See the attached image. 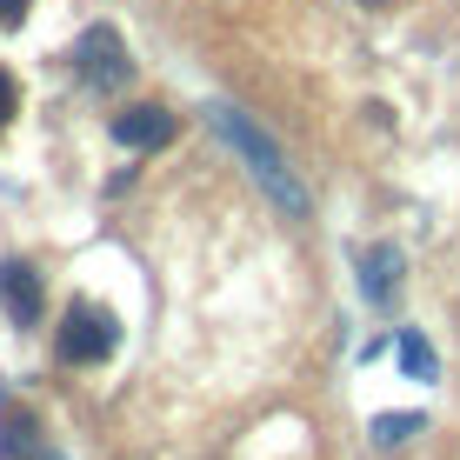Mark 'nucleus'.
Instances as JSON below:
<instances>
[{
    "instance_id": "f257e3e1",
    "label": "nucleus",
    "mask_w": 460,
    "mask_h": 460,
    "mask_svg": "<svg viewBox=\"0 0 460 460\" xmlns=\"http://www.w3.org/2000/svg\"><path fill=\"white\" fill-rule=\"evenodd\" d=\"M214 127L234 140V154L247 161V173L280 200V208H288V214H307V187H300V173L288 167V154L274 147V134H261V127H253L241 107H214Z\"/></svg>"
},
{
    "instance_id": "f03ea898",
    "label": "nucleus",
    "mask_w": 460,
    "mask_h": 460,
    "mask_svg": "<svg viewBox=\"0 0 460 460\" xmlns=\"http://www.w3.org/2000/svg\"><path fill=\"white\" fill-rule=\"evenodd\" d=\"M54 347H60V360H67V367H101V360L120 347V321H114L107 307H93V300H74Z\"/></svg>"
},
{
    "instance_id": "7ed1b4c3",
    "label": "nucleus",
    "mask_w": 460,
    "mask_h": 460,
    "mask_svg": "<svg viewBox=\"0 0 460 460\" xmlns=\"http://www.w3.org/2000/svg\"><path fill=\"white\" fill-rule=\"evenodd\" d=\"M74 60H81V74H87L93 87H120L127 74H134V60L120 54V34H114V27H87L81 47H74Z\"/></svg>"
},
{
    "instance_id": "20e7f679",
    "label": "nucleus",
    "mask_w": 460,
    "mask_h": 460,
    "mask_svg": "<svg viewBox=\"0 0 460 460\" xmlns=\"http://www.w3.org/2000/svg\"><path fill=\"white\" fill-rule=\"evenodd\" d=\"M401 247L394 241H380V247H367L360 253V294H367V307H394L401 300Z\"/></svg>"
},
{
    "instance_id": "39448f33",
    "label": "nucleus",
    "mask_w": 460,
    "mask_h": 460,
    "mask_svg": "<svg viewBox=\"0 0 460 460\" xmlns=\"http://www.w3.org/2000/svg\"><path fill=\"white\" fill-rule=\"evenodd\" d=\"M181 134V120L167 114V107H127V114H114V140L120 147H167V140Z\"/></svg>"
},
{
    "instance_id": "423d86ee",
    "label": "nucleus",
    "mask_w": 460,
    "mask_h": 460,
    "mask_svg": "<svg viewBox=\"0 0 460 460\" xmlns=\"http://www.w3.org/2000/svg\"><path fill=\"white\" fill-rule=\"evenodd\" d=\"M0 307H7L13 327H34L40 321V280H34V267H27V261L0 267Z\"/></svg>"
},
{
    "instance_id": "0eeeda50",
    "label": "nucleus",
    "mask_w": 460,
    "mask_h": 460,
    "mask_svg": "<svg viewBox=\"0 0 460 460\" xmlns=\"http://www.w3.org/2000/svg\"><path fill=\"white\" fill-rule=\"evenodd\" d=\"M394 354H401L407 380H440V354L427 347V334H420V327H401V334H394Z\"/></svg>"
},
{
    "instance_id": "6e6552de",
    "label": "nucleus",
    "mask_w": 460,
    "mask_h": 460,
    "mask_svg": "<svg viewBox=\"0 0 460 460\" xmlns=\"http://www.w3.org/2000/svg\"><path fill=\"white\" fill-rule=\"evenodd\" d=\"M40 427H34V414H27V407H7V414H0V454L7 460H34L40 454Z\"/></svg>"
},
{
    "instance_id": "1a4fd4ad",
    "label": "nucleus",
    "mask_w": 460,
    "mask_h": 460,
    "mask_svg": "<svg viewBox=\"0 0 460 460\" xmlns=\"http://www.w3.org/2000/svg\"><path fill=\"white\" fill-rule=\"evenodd\" d=\"M420 427H427L420 414H374V447H407Z\"/></svg>"
},
{
    "instance_id": "9d476101",
    "label": "nucleus",
    "mask_w": 460,
    "mask_h": 460,
    "mask_svg": "<svg viewBox=\"0 0 460 460\" xmlns=\"http://www.w3.org/2000/svg\"><path fill=\"white\" fill-rule=\"evenodd\" d=\"M27 21V0H0V27H21Z\"/></svg>"
},
{
    "instance_id": "9b49d317",
    "label": "nucleus",
    "mask_w": 460,
    "mask_h": 460,
    "mask_svg": "<svg viewBox=\"0 0 460 460\" xmlns=\"http://www.w3.org/2000/svg\"><path fill=\"white\" fill-rule=\"evenodd\" d=\"M7 107H13V87H7V81H0V120H7Z\"/></svg>"
},
{
    "instance_id": "f8f14e48",
    "label": "nucleus",
    "mask_w": 460,
    "mask_h": 460,
    "mask_svg": "<svg viewBox=\"0 0 460 460\" xmlns=\"http://www.w3.org/2000/svg\"><path fill=\"white\" fill-rule=\"evenodd\" d=\"M360 7H387V0H360Z\"/></svg>"
},
{
    "instance_id": "ddd939ff",
    "label": "nucleus",
    "mask_w": 460,
    "mask_h": 460,
    "mask_svg": "<svg viewBox=\"0 0 460 460\" xmlns=\"http://www.w3.org/2000/svg\"><path fill=\"white\" fill-rule=\"evenodd\" d=\"M40 460H67V454H40Z\"/></svg>"
}]
</instances>
